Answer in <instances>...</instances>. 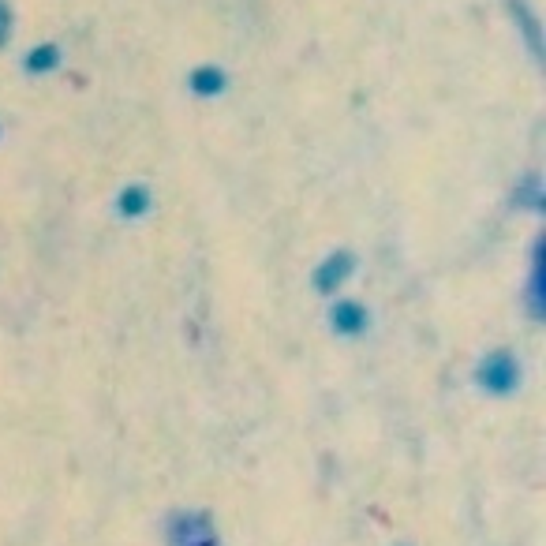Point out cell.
Instances as JSON below:
<instances>
[{"label": "cell", "instance_id": "cell-1", "mask_svg": "<svg viewBox=\"0 0 546 546\" xmlns=\"http://www.w3.org/2000/svg\"><path fill=\"white\" fill-rule=\"evenodd\" d=\"M479 386L487 389V393H494V397H509L513 389L520 386V360L513 356V352H505V348H498V352H490L487 360L479 363Z\"/></svg>", "mask_w": 546, "mask_h": 546}, {"label": "cell", "instance_id": "cell-2", "mask_svg": "<svg viewBox=\"0 0 546 546\" xmlns=\"http://www.w3.org/2000/svg\"><path fill=\"white\" fill-rule=\"evenodd\" d=\"M169 546H221L210 513H176L169 520Z\"/></svg>", "mask_w": 546, "mask_h": 546}, {"label": "cell", "instance_id": "cell-3", "mask_svg": "<svg viewBox=\"0 0 546 546\" xmlns=\"http://www.w3.org/2000/svg\"><path fill=\"white\" fill-rule=\"evenodd\" d=\"M352 273H356V255L352 251H333V255H326V259L318 262L315 288L322 296H330V292H337V288L345 285Z\"/></svg>", "mask_w": 546, "mask_h": 546}, {"label": "cell", "instance_id": "cell-4", "mask_svg": "<svg viewBox=\"0 0 546 546\" xmlns=\"http://www.w3.org/2000/svg\"><path fill=\"white\" fill-rule=\"evenodd\" d=\"M187 90L195 98H221L229 90V72L217 68V64H199V68H191V75H187Z\"/></svg>", "mask_w": 546, "mask_h": 546}, {"label": "cell", "instance_id": "cell-5", "mask_svg": "<svg viewBox=\"0 0 546 546\" xmlns=\"http://www.w3.org/2000/svg\"><path fill=\"white\" fill-rule=\"evenodd\" d=\"M367 322H371V315H367L363 303H356V300L333 303V311H330L333 333H341V337H360V333L367 330Z\"/></svg>", "mask_w": 546, "mask_h": 546}, {"label": "cell", "instance_id": "cell-6", "mask_svg": "<svg viewBox=\"0 0 546 546\" xmlns=\"http://www.w3.org/2000/svg\"><path fill=\"white\" fill-rule=\"evenodd\" d=\"M64 64V49L57 42H42L27 49V57H23V72L27 75H53Z\"/></svg>", "mask_w": 546, "mask_h": 546}, {"label": "cell", "instance_id": "cell-7", "mask_svg": "<svg viewBox=\"0 0 546 546\" xmlns=\"http://www.w3.org/2000/svg\"><path fill=\"white\" fill-rule=\"evenodd\" d=\"M150 206H154V195H150V187L146 184H128L120 191V199H116V210H120V217H128V221L146 217L150 214Z\"/></svg>", "mask_w": 546, "mask_h": 546}, {"label": "cell", "instance_id": "cell-8", "mask_svg": "<svg viewBox=\"0 0 546 546\" xmlns=\"http://www.w3.org/2000/svg\"><path fill=\"white\" fill-rule=\"evenodd\" d=\"M12 34H15V12L8 0H0V49L12 42Z\"/></svg>", "mask_w": 546, "mask_h": 546}]
</instances>
